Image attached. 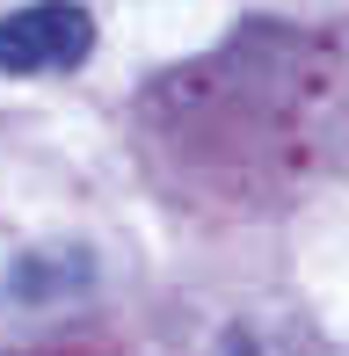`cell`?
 <instances>
[{"label": "cell", "instance_id": "obj_1", "mask_svg": "<svg viewBox=\"0 0 349 356\" xmlns=\"http://www.w3.org/2000/svg\"><path fill=\"white\" fill-rule=\"evenodd\" d=\"M95 51V15L81 0H29L0 15V73L37 80V73H73Z\"/></svg>", "mask_w": 349, "mask_h": 356}]
</instances>
